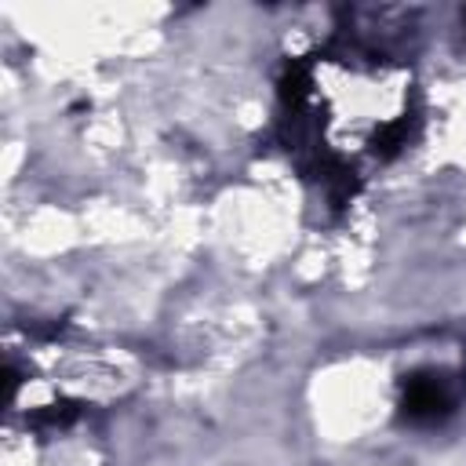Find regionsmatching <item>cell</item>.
Wrapping results in <instances>:
<instances>
[{"label": "cell", "mask_w": 466, "mask_h": 466, "mask_svg": "<svg viewBox=\"0 0 466 466\" xmlns=\"http://www.w3.org/2000/svg\"><path fill=\"white\" fill-rule=\"evenodd\" d=\"M400 415L415 426H433L451 415V390L433 371H415L400 386Z\"/></svg>", "instance_id": "1"}, {"label": "cell", "mask_w": 466, "mask_h": 466, "mask_svg": "<svg viewBox=\"0 0 466 466\" xmlns=\"http://www.w3.org/2000/svg\"><path fill=\"white\" fill-rule=\"evenodd\" d=\"M306 84H309L306 66H302V62H291V66L284 69V76H280V98H284L288 106H299V102L306 98Z\"/></svg>", "instance_id": "2"}, {"label": "cell", "mask_w": 466, "mask_h": 466, "mask_svg": "<svg viewBox=\"0 0 466 466\" xmlns=\"http://www.w3.org/2000/svg\"><path fill=\"white\" fill-rule=\"evenodd\" d=\"M76 415H80V404L66 400V404H51L47 411H40V415H36V422H47V426H69Z\"/></svg>", "instance_id": "3"}]
</instances>
